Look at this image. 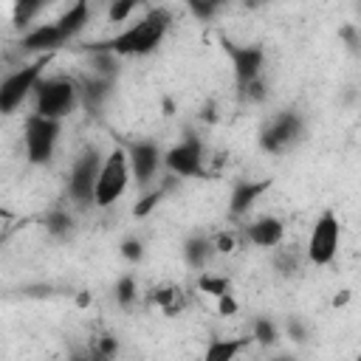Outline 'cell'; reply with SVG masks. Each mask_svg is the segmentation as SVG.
Segmentation results:
<instances>
[{"instance_id": "1", "label": "cell", "mask_w": 361, "mask_h": 361, "mask_svg": "<svg viewBox=\"0 0 361 361\" xmlns=\"http://www.w3.org/2000/svg\"><path fill=\"white\" fill-rule=\"evenodd\" d=\"M169 28H172V11L158 6V8H149L144 17H138L133 25H127L124 31H118L107 39L87 42L85 51L87 54L90 51H110L116 56H147V54L161 48Z\"/></svg>"}, {"instance_id": "2", "label": "cell", "mask_w": 361, "mask_h": 361, "mask_svg": "<svg viewBox=\"0 0 361 361\" xmlns=\"http://www.w3.org/2000/svg\"><path fill=\"white\" fill-rule=\"evenodd\" d=\"M82 102L79 96V79L73 76H42L34 87L31 104L34 113L48 116V118H65L76 110V104Z\"/></svg>"}, {"instance_id": "3", "label": "cell", "mask_w": 361, "mask_h": 361, "mask_svg": "<svg viewBox=\"0 0 361 361\" xmlns=\"http://www.w3.org/2000/svg\"><path fill=\"white\" fill-rule=\"evenodd\" d=\"M51 59H54V54L34 56L31 62H25L3 76V85H0V113L3 116H11L17 107H23V102H28L34 96V87L45 76V68L51 65Z\"/></svg>"}, {"instance_id": "4", "label": "cell", "mask_w": 361, "mask_h": 361, "mask_svg": "<svg viewBox=\"0 0 361 361\" xmlns=\"http://www.w3.org/2000/svg\"><path fill=\"white\" fill-rule=\"evenodd\" d=\"M133 180V169H130V158H127V149L124 147H113L104 161H102V169H99V180H96V192H93V206L99 209H110L116 206L127 186Z\"/></svg>"}, {"instance_id": "5", "label": "cell", "mask_w": 361, "mask_h": 361, "mask_svg": "<svg viewBox=\"0 0 361 361\" xmlns=\"http://www.w3.org/2000/svg\"><path fill=\"white\" fill-rule=\"evenodd\" d=\"M59 133H62L59 118L28 113V118L23 124V144H25V158H28L31 166H48L54 161Z\"/></svg>"}, {"instance_id": "6", "label": "cell", "mask_w": 361, "mask_h": 361, "mask_svg": "<svg viewBox=\"0 0 361 361\" xmlns=\"http://www.w3.org/2000/svg\"><path fill=\"white\" fill-rule=\"evenodd\" d=\"M305 135V118L299 110H279L274 113L265 127L259 130V149L268 155H282L288 152L293 144H299Z\"/></svg>"}, {"instance_id": "7", "label": "cell", "mask_w": 361, "mask_h": 361, "mask_svg": "<svg viewBox=\"0 0 361 361\" xmlns=\"http://www.w3.org/2000/svg\"><path fill=\"white\" fill-rule=\"evenodd\" d=\"M102 161H104V155L96 147H87L71 164V172H68V197H71L73 206H79V209L93 206V192H96Z\"/></svg>"}, {"instance_id": "8", "label": "cell", "mask_w": 361, "mask_h": 361, "mask_svg": "<svg viewBox=\"0 0 361 361\" xmlns=\"http://www.w3.org/2000/svg\"><path fill=\"white\" fill-rule=\"evenodd\" d=\"M164 169L183 178H203L206 175V147L203 138L192 130L183 133V138L178 144H172L164 152Z\"/></svg>"}, {"instance_id": "9", "label": "cell", "mask_w": 361, "mask_h": 361, "mask_svg": "<svg viewBox=\"0 0 361 361\" xmlns=\"http://www.w3.org/2000/svg\"><path fill=\"white\" fill-rule=\"evenodd\" d=\"M338 245H341V223L336 217V212H322L307 234V245H305V259L310 265H330L338 254Z\"/></svg>"}, {"instance_id": "10", "label": "cell", "mask_w": 361, "mask_h": 361, "mask_svg": "<svg viewBox=\"0 0 361 361\" xmlns=\"http://www.w3.org/2000/svg\"><path fill=\"white\" fill-rule=\"evenodd\" d=\"M228 62H231V71H234V85H245L257 76H262V68H265V51L259 45H248V42H231V39H223L220 42Z\"/></svg>"}, {"instance_id": "11", "label": "cell", "mask_w": 361, "mask_h": 361, "mask_svg": "<svg viewBox=\"0 0 361 361\" xmlns=\"http://www.w3.org/2000/svg\"><path fill=\"white\" fill-rule=\"evenodd\" d=\"M124 149H127V158H130L133 180H135L141 189L149 186L152 178L158 175V169L164 166V152H161V147H158L155 141H144V138H138V141L124 144Z\"/></svg>"}, {"instance_id": "12", "label": "cell", "mask_w": 361, "mask_h": 361, "mask_svg": "<svg viewBox=\"0 0 361 361\" xmlns=\"http://www.w3.org/2000/svg\"><path fill=\"white\" fill-rule=\"evenodd\" d=\"M65 34L59 31L56 20L54 23H39V25H31L28 31H23L20 37V51L23 54H31V56H42V54H54L65 45Z\"/></svg>"}, {"instance_id": "13", "label": "cell", "mask_w": 361, "mask_h": 361, "mask_svg": "<svg viewBox=\"0 0 361 361\" xmlns=\"http://www.w3.org/2000/svg\"><path fill=\"white\" fill-rule=\"evenodd\" d=\"M243 237H245V243H251L257 248L274 251L276 245L285 243V220L276 214H262L243 226Z\"/></svg>"}, {"instance_id": "14", "label": "cell", "mask_w": 361, "mask_h": 361, "mask_svg": "<svg viewBox=\"0 0 361 361\" xmlns=\"http://www.w3.org/2000/svg\"><path fill=\"white\" fill-rule=\"evenodd\" d=\"M271 189V180H237L228 195V214L234 220L248 217V212L259 203V197Z\"/></svg>"}, {"instance_id": "15", "label": "cell", "mask_w": 361, "mask_h": 361, "mask_svg": "<svg viewBox=\"0 0 361 361\" xmlns=\"http://www.w3.org/2000/svg\"><path fill=\"white\" fill-rule=\"evenodd\" d=\"M180 254H183V262L195 271H206L212 265V259L217 257V248H214V237H206V234H192L183 240L180 245Z\"/></svg>"}, {"instance_id": "16", "label": "cell", "mask_w": 361, "mask_h": 361, "mask_svg": "<svg viewBox=\"0 0 361 361\" xmlns=\"http://www.w3.org/2000/svg\"><path fill=\"white\" fill-rule=\"evenodd\" d=\"M113 85L116 79H107V76H96V73H85L79 79V96H82V104L87 110H99L110 96H113Z\"/></svg>"}, {"instance_id": "17", "label": "cell", "mask_w": 361, "mask_h": 361, "mask_svg": "<svg viewBox=\"0 0 361 361\" xmlns=\"http://www.w3.org/2000/svg\"><path fill=\"white\" fill-rule=\"evenodd\" d=\"M90 23V3L87 0H73V6H68L59 17H56V25L59 31L65 34V39H76Z\"/></svg>"}, {"instance_id": "18", "label": "cell", "mask_w": 361, "mask_h": 361, "mask_svg": "<svg viewBox=\"0 0 361 361\" xmlns=\"http://www.w3.org/2000/svg\"><path fill=\"white\" fill-rule=\"evenodd\" d=\"M42 226H45V231H48L54 240H65V237H71V231H73V214H71V209H65V206H54V209L45 212Z\"/></svg>"}, {"instance_id": "19", "label": "cell", "mask_w": 361, "mask_h": 361, "mask_svg": "<svg viewBox=\"0 0 361 361\" xmlns=\"http://www.w3.org/2000/svg\"><path fill=\"white\" fill-rule=\"evenodd\" d=\"M251 338H212L206 347V361H231L234 355H240L248 347Z\"/></svg>"}, {"instance_id": "20", "label": "cell", "mask_w": 361, "mask_h": 361, "mask_svg": "<svg viewBox=\"0 0 361 361\" xmlns=\"http://www.w3.org/2000/svg\"><path fill=\"white\" fill-rule=\"evenodd\" d=\"M51 0H14L11 3V23L23 31L31 28V23L39 17V11L48 6Z\"/></svg>"}, {"instance_id": "21", "label": "cell", "mask_w": 361, "mask_h": 361, "mask_svg": "<svg viewBox=\"0 0 361 361\" xmlns=\"http://www.w3.org/2000/svg\"><path fill=\"white\" fill-rule=\"evenodd\" d=\"M149 302L158 305L166 316H175V313L183 307V296H180V290H178L175 285H158V288H152Z\"/></svg>"}, {"instance_id": "22", "label": "cell", "mask_w": 361, "mask_h": 361, "mask_svg": "<svg viewBox=\"0 0 361 361\" xmlns=\"http://www.w3.org/2000/svg\"><path fill=\"white\" fill-rule=\"evenodd\" d=\"M271 262H274V271H276L279 276H296V274H299V268H302L299 254H296L290 245H285V243L274 248Z\"/></svg>"}, {"instance_id": "23", "label": "cell", "mask_w": 361, "mask_h": 361, "mask_svg": "<svg viewBox=\"0 0 361 361\" xmlns=\"http://www.w3.org/2000/svg\"><path fill=\"white\" fill-rule=\"evenodd\" d=\"M113 296H116V305L121 310H130L135 302H138V279L135 274H121L113 285Z\"/></svg>"}, {"instance_id": "24", "label": "cell", "mask_w": 361, "mask_h": 361, "mask_svg": "<svg viewBox=\"0 0 361 361\" xmlns=\"http://www.w3.org/2000/svg\"><path fill=\"white\" fill-rule=\"evenodd\" d=\"M251 341H257L259 347H271L279 341V324L271 316H257L251 322Z\"/></svg>"}, {"instance_id": "25", "label": "cell", "mask_w": 361, "mask_h": 361, "mask_svg": "<svg viewBox=\"0 0 361 361\" xmlns=\"http://www.w3.org/2000/svg\"><path fill=\"white\" fill-rule=\"evenodd\" d=\"M118 59H121V56H116V54H110V51H90L87 71L96 73V76L116 79V76H118Z\"/></svg>"}, {"instance_id": "26", "label": "cell", "mask_w": 361, "mask_h": 361, "mask_svg": "<svg viewBox=\"0 0 361 361\" xmlns=\"http://www.w3.org/2000/svg\"><path fill=\"white\" fill-rule=\"evenodd\" d=\"M166 195H169V189H166L164 183H158V186L147 189V192L138 197V203L133 206V217H135V220H144V217H149V214L158 209V203H161Z\"/></svg>"}, {"instance_id": "27", "label": "cell", "mask_w": 361, "mask_h": 361, "mask_svg": "<svg viewBox=\"0 0 361 361\" xmlns=\"http://www.w3.org/2000/svg\"><path fill=\"white\" fill-rule=\"evenodd\" d=\"M197 290L206 293V296H212V299H217V296H223V293L231 290V279L223 276V274H209V271H203V274L197 276Z\"/></svg>"}, {"instance_id": "28", "label": "cell", "mask_w": 361, "mask_h": 361, "mask_svg": "<svg viewBox=\"0 0 361 361\" xmlns=\"http://www.w3.org/2000/svg\"><path fill=\"white\" fill-rule=\"evenodd\" d=\"M237 96L243 102H248V104H262L268 99V85H265L262 76H257V79H251L245 85H237Z\"/></svg>"}, {"instance_id": "29", "label": "cell", "mask_w": 361, "mask_h": 361, "mask_svg": "<svg viewBox=\"0 0 361 361\" xmlns=\"http://www.w3.org/2000/svg\"><path fill=\"white\" fill-rule=\"evenodd\" d=\"M118 254H121L130 265H138V262L144 259V254H147V251H144V240H141V237H124L121 245H118Z\"/></svg>"}, {"instance_id": "30", "label": "cell", "mask_w": 361, "mask_h": 361, "mask_svg": "<svg viewBox=\"0 0 361 361\" xmlns=\"http://www.w3.org/2000/svg\"><path fill=\"white\" fill-rule=\"evenodd\" d=\"M141 0H110V8H107V20L110 23H124L133 17V11L138 8Z\"/></svg>"}, {"instance_id": "31", "label": "cell", "mask_w": 361, "mask_h": 361, "mask_svg": "<svg viewBox=\"0 0 361 361\" xmlns=\"http://www.w3.org/2000/svg\"><path fill=\"white\" fill-rule=\"evenodd\" d=\"M90 355H96V358H116V355H118V338H116V336H110V333L99 336V338L93 341Z\"/></svg>"}, {"instance_id": "32", "label": "cell", "mask_w": 361, "mask_h": 361, "mask_svg": "<svg viewBox=\"0 0 361 361\" xmlns=\"http://www.w3.org/2000/svg\"><path fill=\"white\" fill-rule=\"evenodd\" d=\"M183 6H186L189 14H192L195 20H200V23H209V20L217 17V8H214L209 0H183Z\"/></svg>"}, {"instance_id": "33", "label": "cell", "mask_w": 361, "mask_h": 361, "mask_svg": "<svg viewBox=\"0 0 361 361\" xmlns=\"http://www.w3.org/2000/svg\"><path fill=\"white\" fill-rule=\"evenodd\" d=\"M285 333H288V338H290V341H296V344H305V341L310 338L307 324H305L299 316H290V319L285 322Z\"/></svg>"}, {"instance_id": "34", "label": "cell", "mask_w": 361, "mask_h": 361, "mask_svg": "<svg viewBox=\"0 0 361 361\" xmlns=\"http://www.w3.org/2000/svg\"><path fill=\"white\" fill-rule=\"evenodd\" d=\"M338 39L347 45V51H353V54L361 51V31H358L355 25H350V23L341 25V28H338Z\"/></svg>"}, {"instance_id": "35", "label": "cell", "mask_w": 361, "mask_h": 361, "mask_svg": "<svg viewBox=\"0 0 361 361\" xmlns=\"http://www.w3.org/2000/svg\"><path fill=\"white\" fill-rule=\"evenodd\" d=\"M214 248H217V254H231L237 248V234L234 231H217L214 234Z\"/></svg>"}, {"instance_id": "36", "label": "cell", "mask_w": 361, "mask_h": 361, "mask_svg": "<svg viewBox=\"0 0 361 361\" xmlns=\"http://www.w3.org/2000/svg\"><path fill=\"white\" fill-rule=\"evenodd\" d=\"M214 302H217V313H220V316H237V310H240V302L234 299L231 290L223 293V296H217Z\"/></svg>"}, {"instance_id": "37", "label": "cell", "mask_w": 361, "mask_h": 361, "mask_svg": "<svg viewBox=\"0 0 361 361\" xmlns=\"http://www.w3.org/2000/svg\"><path fill=\"white\" fill-rule=\"evenodd\" d=\"M217 104L214 102H206L203 107H200V121H206V124H217Z\"/></svg>"}, {"instance_id": "38", "label": "cell", "mask_w": 361, "mask_h": 361, "mask_svg": "<svg viewBox=\"0 0 361 361\" xmlns=\"http://www.w3.org/2000/svg\"><path fill=\"white\" fill-rule=\"evenodd\" d=\"M240 3H243L248 11H259V8H265L271 0H240Z\"/></svg>"}, {"instance_id": "39", "label": "cell", "mask_w": 361, "mask_h": 361, "mask_svg": "<svg viewBox=\"0 0 361 361\" xmlns=\"http://www.w3.org/2000/svg\"><path fill=\"white\" fill-rule=\"evenodd\" d=\"M347 302H350V290H341L338 296H333V305H336V307H338V305H347Z\"/></svg>"}, {"instance_id": "40", "label": "cell", "mask_w": 361, "mask_h": 361, "mask_svg": "<svg viewBox=\"0 0 361 361\" xmlns=\"http://www.w3.org/2000/svg\"><path fill=\"white\" fill-rule=\"evenodd\" d=\"M209 3H212V6L217 8V14H220V11H223V8H228V6L234 3V0H209Z\"/></svg>"}, {"instance_id": "41", "label": "cell", "mask_w": 361, "mask_h": 361, "mask_svg": "<svg viewBox=\"0 0 361 361\" xmlns=\"http://www.w3.org/2000/svg\"><path fill=\"white\" fill-rule=\"evenodd\" d=\"M87 302H90L87 293H79V296H76V305H79V307H87Z\"/></svg>"}, {"instance_id": "42", "label": "cell", "mask_w": 361, "mask_h": 361, "mask_svg": "<svg viewBox=\"0 0 361 361\" xmlns=\"http://www.w3.org/2000/svg\"><path fill=\"white\" fill-rule=\"evenodd\" d=\"M107 3H110V0H107Z\"/></svg>"}]
</instances>
